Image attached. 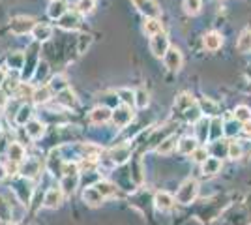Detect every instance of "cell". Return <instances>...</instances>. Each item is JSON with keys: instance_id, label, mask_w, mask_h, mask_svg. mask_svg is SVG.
I'll return each instance as SVG.
<instances>
[{"instance_id": "4", "label": "cell", "mask_w": 251, "mask_h": 225, "mask_svg": "<svg viewBox=\"0 0 251 225\" xmlns=\"http://www.w3.org/2000/svg\"><path fill=\"white\" fill-rule=\"evenodd\" d=\"M133 4H135L137 10L145 13L150 19H157L161 15V8L157 6L156 0H133Z\"/></svg>"}, {"instance_id": "12", "label": "cell", "mask_w": 251, "mask_h": 225, "mask_svg": "<svg viewBox=\"0 0 251 225\" xmlns=\"http://www.w3.org/2000/svg\"><path fill=\"white\" fill-rule=\"evenodd\" d=\"M113 117V111L109 107H96L90 111V122L92 124H103Z\"/></svg>"}, {"instance_id": "7", "label": "cell", "mask_w": 251, "mask_h": 225, "mask_svg": "<svg viewBox=\"0 0 251 225\" xmlns=\"http://www.w3.org/2000/svg\"><path fill=\"white\" fill-rule=\"evenodd\" d=\"M62 199H64L62 188H60V186H58V188L52 186V188L47 190L45 197H43V206H45V208H58V206L62 204Z\"/></svg>"}, {"instance_id": "36", "label": "cell", "mask_w": 251, "mask_h": 225, "mask_svg": "<svg viewBox=\"0 0 251 225\" xmlns=\"http://www.w3.org/2000/svg\"><path fill=\"white\" fill-rule=\"evenodd\" d=\"M23 64H25V54L23 53H11L8 56V66L11 70H21Z\"/></svg>"}, {"instance_id": "19", "label": "cell", "mask_w": 251, "mask_h": 225, "mask_svg": "<svg viewBox=\"0 0 251 225\" xmlns=\"http://www.w3.org/2000/svg\"><path fill=\"white\" fill-rule=\"evenodd\" d=\"M26 133H28V137H32V139H40L43 133H45V124H43L42 120H30L26 124Z\"/></svg>"}, {"instance_id": "47", "label": "cell", "mask_w": 251, "mask_h": 225, "mask_svg": "<svg viewBox=\"0 0 251 225\" xmlns=\"http://www.w3.org/2000/svg\"><path fill=\"white\" fill-rule=\"evenodd\" d=\"M240 129L242 128L238 126V120H232V122H227V124H225V133H227V135H236Z\"/></svg>"}, {"instance_id": "35", "label": "cell", "mask_w": 251, "mask_h": 225, "mask_svg": "<svg viewBox=\"0 0 251 225\" xmlns=\"http://www.w3.org/2000/svg\"><path fill=\"white\" fill-rule=\"evenodd\" d=\"M202 8V2L201 0H184V11L188 15H197Z\"/></svg>"}, {"instance_id": "48", "label": "cell", "mask_w": 251, "mask_h": 225, "mask_svg": "<svg viewBox=\"0 0 251 225\" xmlns=\"http://www.w3.org/2000/svg\"><path fill=\"white\" fill-rule=\"evenodd\" d=\"M242 131H244V135H246V137H251V120H250V122H244Z\"/></svg>"}, {"instance_id": "3", "label": "cell", "mask_w": 251, "mask_h": 225, "mask_svg": "<svg viewBox=\"0 0 251 225\" xmlns=\"http://www.w3.org/2000/svg\"><path fill=\"white\" fill-rule=\"evenodd\" d=\"M131 156V147L127 143H122V145H116L113 149L109 150V158L115 165H124L126 161L129 160Z\"/></svg>"}, {"instance_id": "38", "label": "cell", "mask_w": 251, "mask_h": 225, "mask_svg": "<svg viewBox=\"0 0 251 225\" xmlns=\"http://www.w3.org/2000/svg\"><path fill=\"white\" fill-rule=\"evenodd\" d=\"M94 0H79L77 4H75V8H77V11L81 13V15H88V13H92V10H94Z\"/></svg>"}, {"instance_id": "16", "label": "cell", "mask_w": 251, "mask_h": 225, "mask_svg": "<svg viewBox=\"0 0 251 225\" xmlns=\"http://www.w3.org/2000/svg\"><path fill=\"white\" fill-rule=\"evenodd\" d=\"M221 167H223V165H221V160L220 158H216V156H212V158H206V161H202V173H204V175H210V176H212V175H218V173L221 171Z\"/></svg>"}, {"instance_id": "32", "label": "cell", "mask_w": 251, "mask_h": 225, "mask_svg": "<svg viewBox=\"0 0 251 225\" xmlns=\"http://www.w3.org/2000/svg\"><path fill=\"white\" fill-rule=\"evenodd\" d=\"M234 120H238V122H250L251 120V109L250 107H246V105H238V107L234 109Z\"/></svg>"}, {"instance_id": "29", "label": "cell", "mask_w": 251, "mask_h": 225, "mask_svg": "<svg viewBox=\"0 0 251 225\" xmlns=\"http://www.w3.org/2000/svg\"><path fill=\"white\" fill-rule=\"evenodd\" d=\"M145 32H147L148 36L161 34V32H163L161 21H159V19H150V17H147V21H145Z\"/></svg>"}, {"instance_id": "6", "label": "cell", "mask_w": 251, "mask_h": 225, "mask_svg": "<svg viewBox=\"0 0 251 225\" xmlns=\"http://www.w3.org/2000/svg\"><path fill=\"white\" fill-rule=\"evenodd\" d=\"M150 51L154 56L157 58H161V56H165V53L169 51V38L165 34H156V36H152V40H150Z\"/></svg>"}, {"instance_id": "46", "label": "cell", "mask_w": 251, "mask_h": 225, "mask_svg": "<svg viewBox=\"0 0 251 225\" xmlns=\"http://www.w3.org/2000/svg\"><path fill=\"white\" fill-rule=\"evenodd\" d=\"M60 171H62L64 175H79V165H77L75 161H64Z\"/></svg>"}, {"instance_id": "8", "label": "cell", "mask_w": 251, "mask_h": 225, "mask_svg": "<svg viewBox=\"0 0 251 225\" xmlns=\"http://www.w3.org/2000/svg\"><path fill=\"white\" fill-rule=\"evenodd\" d=\"M81 13L75 10V11H66L62 17L58 19V26L62 28V30H77L79 28V23H81V17H79Z\"/></svg>"}, {"instance_id": "26", "label": "cell", "mask_w": 251, "mask_h": 225, "mask_svg": "<svg viewBox=\"0 0 251 225\" xmlns=\"http://www.w3.org/2000/svg\"><path fill=\"white\" fill-rule=\"evenodd\" d=\"M19 86H21V83H19L15 77H6L0 88H2V92H4L6 96H11V94H15V92L19 90Z\"/></svg>"}, {"instance_id": "44", "label": "cell", "mask_w": 251, "mask_h": 225, "mask_svg": "<svg viewBox=\"0 0 251 225\" xmlns=\"http://www.w3.org/2000/svg\"><path fill=\"white\" fill-rule=\"evenodd\" d=\"M210 128H212V129H210V137L218 141L220 133L223 131V129H220V128H223V126H221V120H220V118H214V120L210 122Z\"/></svg>"}, {"instance_id": "1", "label": "cell", "mask_w": 251, "mask_h": 225, "mask_svg": "<svg viewBox=\"0 0 251 225\" xmlns=\"http://www.w3.org/2000/svg\"><path fill=\"white\" fill-rule=\"evenodd\" d=\"M197 193H199V184H197V180L195 178H186L176 193V201L180 204L193 203L195 197H197Z\"/></svg>"}, {"instance_id": "24", "label": "cell", "mask_w": 251, "mask_h": 225, "mask_svg": "<svg viewBox=\"0 0 251 225\" xmlns=\"http://www.w3.org/2000/svg\"><path fill=\"white\" fill-rule=\"evenodd\" d=\"M8 158H10V161H13V163H21V161L25 160V149H23V145L11 143L10 147H8Z\"/></svg>"}, {"instance_id": "49", "label": "cell", "mask_w": 251, "mask_h": 225, "mask_svg": "<svg viewBox=\"0 0 251 225\" xmlns=\"http://www.w3.org/2000/svg\"><path fill=\"white\" fill-rule=\"evenodd\" d=\"M8 175H10V173L6 171V167H4V165H0V182H2V180H4Z\"/></svg>"}, {"instance_id": "50", "label": "cell", "mask_w": 251, "mask_h": 225, "mask_svg": "<svg viewBox=\"0 0 251 225\" xmlns=\"http://www.w3.org/2000/svg\"><path fill=\"white\" fill-rule=\"evenodd\" d=\"M4 79H6V72H4V68H0V86L4 83Z\"/></svg>"}, {"instance_id": "39", "label": "cell", "mask_w": 251, "mask_h": 225, "mask_svg": "<svg viewBox=\"0 0 251 225\" xmlns=\"http://www.w3.org/2000/svg\"><path fill=\"white\" fill-rule=\"evenodd\" d=\"M148 103H150V96H148L147 90H137L135 92V105L139 109H145L148 107Z\"/></svg>"}, {"instance_id": "9", "label": "cell", "mask_w": 251, "mask_h": 225, "mask_svg": "<svg viewBox=\"0 0 251 225\" xmlns=\"http://www.w3.org/2000/svg\"><path fill=\"white\" fill-rule=\"evenodd\" d=\"M163 60H165V66H167L171 72H178L182 68V62H184L182 53H180V49H176V47H169V51L165 53Z\"/></svg>"}, {"instance_id": "5", "label": "cell", "mask_w": 251, "mask_h": 225, "mask_svg": "<svg viewBox=\"0 0 251 225\" xmlns=\"http://www.w3.org/2000/svg\"><path fill=\"white\" fill-rule=\"evenodd\" d=\"M113 122H115V126L118 128H124L127 126L131 120H133V111L129 105H120V107L113 109Z\"/></svg>"}, {"instance_id": "41", "label": "cell", "mask_w": 251, "mask_h": 225, "mask_svg": "<svg viewBox=\"0 0 251 225\" xmlns=\"http://www.w3.org/2000/svg\"><path fill=\"white\" fill-rule=\"evenodd\" d=\"M118 96L124 101V105H129V103H135V92H131L129 88H120L118 90Z\"/></svg>"}, {"instance_id": "25", "label": "cell", "mask_w": 251, "mask_h": 225, "mask_svg": "<svg viewBox=\"0 0 251 225\" xmlns=\"http://www.w3.org/2000/svg\"><path fill=\"white\" fill-rule=\"evenodd\" d=\"M30 117H32V107L30 105H21L19 111L15 113V122L19 124V126H26L28 122H30Z\"/></svg>"}, {"instance_id": "21", "label": "cell", "mask_w": 251, "mask_h": 225, "mask_svg": "<svg viewBox=\"0 0 251 225\" xmlns=\"http://www.w3.org/2000/svg\"><path fill=\"white\" fill-rule=\"evenodd\" d=\"M197 143L199 141L195 139V137L186 135V137H182V139L178 141V152L180 154H193V150L197 149Z\"/></svg>"}, {"instance_id": "17", "label": "cell", "mask_w": 251, "mask_h": 225, "mask_svg": "<svg viewBox=\"0 0 251 225\" xmlns=\"http://www.w3.org/2000/svg\"><path fill=\"white\" fill-rule=\"evenodd\" d=\"M83 199H84V203H88L90 206H98V204H101L103 203V195L98 192L96 188H86L83 193Z\"/></svg>"}, {"instance_id": "13", "label": "cell", "mask_w": 251, "mask_h": 225, "mask_svg": "<svg viewBox=\"0 0 251 225\" xmlns=\"http://www.w3.org/2000/svg\"><path fill=\"white\" fill-rule=\"evenodd\" d=\"M154 203H156V208H159V210H169L175 204V197L167 192H157L156 197H154Z\"/></svg>"}, {"instance_id": "27", "label": "cell", "mask_w": 251, "mask_h": 225, "mask_svg": "<svg viewBox=\"0 0 251 225\" xmlns=\"http://www.w3.org/2000/svg\"><path fill=\"white\" fill-rule=\"evenodd\" d=\"M197 101L193 100V96L191 94H180V96L175 100V109H178V111H186V109H189L191 105H195Z\"/></svg>"}, {"instance_id": "37", "label": "cell", "mask_w": 251, "mask_h": 225, "mask_svg": "<svg viewBox=\"0 0 251 225\" xmlns=\"http://www.w3.org/2000/svg\"><path fill=\"white\" fill-rule=\"evenodd\" d=\"M184 118H186L188 122H197V120H201V118H202L201 107L195 103V105H191L189 109H186V111H184Z\"/></svg>"}, {"instance_id": "2", "label": "cell", "mask_w": 251, "mask_h": 225, "mask_svg": "<svg viewBox=\"0 0 251 225\" xmlns=\"http://www.w3.org/2000/svg\"><path fill=\"white\" fill-rule=\"evenodd\" d=\"M34 26H36V21L32 17H26V15H19L15 19H11L10 23V30L15 36H25V34L32 32Z\"/></svg>"}, {"instance_id": "45", "label": "cell", "mask_w": 251, "mask_h": 225, "mask_svg": "<svg viewBox=\"0 0 251 225\" xmlns=\"http://www.w3.org/2000/svg\"><path fill=\"white\" fill-rule=\"evenodd\" d=\"M227 156H229L230 160H238V158L242 156L240 143H234V141H232V143H229V154H227Z\"/></svg>"}, {"instance_id": "28", "label": "cell", "mask_w": 251, "mask_h": 225, "mask_svg": "<svg viewBox=\"0 0 251 225\" xmlns=\"http://www.w3.org/2000/svg\"><path fill=\"white\" fill-rule=\"evenodd\" d=\"M178 145L176 141V135H171V137H167V139L163 141L161 145H157V154H163V156H167V154H171L173 150H175V147Z\"/></svg>"}, {"instance_id": "33", "label": "cell", "mask_w": 251, "mask_h": 225, "mask_svg": "<svg viewBox=\"0 0 251 225\" xmlns=\"http://www.w3.org/2000/svg\"><path fill=\"white\" fill-rule=\"evenodd\" d=\"M94 188L100 193H101L103 197H111V195H115V193H116V188L111 182H107V180H100V182L96 184Z\"/></svg>"}, {"instance_id": "30", "label": "cell", "mask_w": 251, "mask_h": 225, "mask_svg": "<svg viewBox=\"0 0 251 225\" xmlns=\"http://www.w3.org/2000/svg\"><path fill=\"white\" fill-rule=\"evenodd\" d=\"M236 47H238L240 53H251V30H244L240 34Z\"/></svg>"}, {"instance_id": "11", "label": "cell", "mask_w": 251, "mask_h": 225, "mask_svg": "<svg viewBox=\"0 0 251 225\" xmlns=\"http://www.w3.org/2000/svg\"><path fill=\"white\" fill-rule=\"evenodd\" d=\"M66 11H68V2L66 0H52L49 8H47V15L51 19H60Z\"/></svg>"}, {"instance_id": "34", "label": "cell", "mask_w": 251, "mask_h": 225, "mask_svg": "<svg viewBox=\"0 0 251 225\" xmlns=\"http://www.w3.org/2000/svg\"><path fill=\"white\" fill-rule=\"evenodd\" d=\"M11 218H13V212H11V204L6 203L4 199H0V220L4 224H10Z\"/></svg>"}, {"instance_id": "14", "label": "cell", "mask_w": 251, "mask_h": 225, "mask_svg": "<svg viewBox=\"0 0 251 225\" xmlns=\"http://www.w3.org/2000/svg\"><path fill=\"white\" fill-rule=\"evenodd\" d=\"M51 86H38V88H34V94H32V100H34V103H38V105H43V103H47L49 100H51Z\"/></svg>"}, {"instance_id": "40", "label": "cell", "mask_w": 251, "mask_h": 225, "mask_svg": "<svg viewBox=\"0 0 251 225\" xmlns=\"http://www.w3.org/2000/svg\"><path fill=\"white\" fill-rule=\"evenodd\" d=\"M49 74V64L45 62V60H42V62H38V66H36V70H34V79L36 81H43L45 79V75Z\"/></svg>"}, {"instance_id": "31", "label": "cell", "mask_w": 251, "mask_h": 225, "mask_svg": "<svg viewBox=\"0 0 251 225\" xmlns=\"http://www.w3.org/2000/svg\"><path fill=\"white\" fill-rule=\"evenodd\" d=\"M210 150L214 152L216 158H221V156L229 154V143H227V141H214L212 147H210Z\"/></svg>"}, {"instance_id": "15", "label": "cell", "mask_w": 251, "mask_h": 225, "mask_svg": "<svg viewBox=\"0 0 251 225\" xmlns=\"http://www.w3.org/2000/svg\"><path fill=\"white\" fill-rule=\"evenodd\" d=\"M195 124H197V128H195V139L199 141V143H204L210 135V120L208 118H201Z\"/></svg>"}, {"instance_id": "23", "label": "cell", "mask_w": 251, "mask_h": 225, "mask_svg": "<svg viewBox=\"0 0 251 225\" xmlns=\"http://www.w3.org/2000/svg\"><path fill=\"white\" fill-rule=\"evenodd\" d=\"M32 34H34L36 42H47V40L51 38L52 28L49 26V25H42V23H38V25L34 26V30H32Z\"/></svg>"}, {"instance_id": "10", "label": "cell", "mask_w": 251, "mask_h": 225, "mask_svg": "<svg viewBox=\"0 0 251 225\" xmlns=\"http://www.w3.org/2000/svg\"><path fill=\"white\" fill-rule=\"evenodd\" d=\"M56 101L66 109L77 107V96H75V92L70 88V86L64 88V90H60V92L56 94Z\"/></svg>"}, {"instance_id": "22", "label": "cell", "mask_w": 251, "mask_h": 225, "mask_svg": "<svg viewBox=\"0 0 251 225\" xmlns=\"http://www.w3.org/2000/svg\"><path fill=\"white\" fill-rule=\"evenodd\" d=\"M79 184V175H64L62 180H60V188H62L64 193H74L75 188Z\"/></svg>"}, {"instance_id": "43", "label": "cell", "mask_w": 251, "mask_h": 225, "mask_svg": "<svg viewBox=\"0 0 251 225\" xmlns=\"http://www.w3.org/2000/svg\"><path fill=\"white\" fill-rule=\"evenodd\" d=\"M191 158H193V161H197V163H202V161H206V158H208V150L204 149V147H197V149L193 150Z\"/></svg>"}, {"instance_id": "51", "label": "cell", "mask_w": 251, "mask_h": 225, "mask_svg": "<svg viewBox=\"0 0 251 225\" xmlns=\"http://www.w3.org/2000/svg\"><path fill=\"white\" fill-rule=\"evenodd\" d=\"M51 2H52V0H51Z\"/></svg>"}, {"instance_id": "20", "label": "cell", "mask_w": 251, "mask_h": 225, "mask_svg": "<svg viewBox=\"0 0 251 225\" xmlns=\"http://www.w3.org/2000/svg\"><path fill=\"white\" fill-rule=\"evenodd\" d=\"M204 47L208 49V51H218L221 45H223V38H221V34L218 32H208L204 36Z\"/></svg>"}, {"instance_id": "18", "label": "cell", "mask_w": 251, "mask_h": 225, "mask_svg": "<svg viewBox=\"0 0 251 225\" xmlns=\"http://www.w3.org/2000/svg\"><path fill=\"white\" fill-rule=\"evenodd\" d=\"M40 171H42V165L38 160H26V163L21 167V175L25 178H34Z\"/></svg>"}, {"instance_id": "42", "label": "cell", "mask_w": 251, "mask_h": 225, "mask_svg": "<svg viewBox=\"0 0 251 225\" xmlns=\"http://www.w3.org/2000/svg\"><path fill=\"white\" fill-rule=\"evenodd\" d=\"M51 90H56V94L64 90V88H68V83H66V79H64L62 75H56V77H52L51 79Z\"/></svg>"}]
</instances>
